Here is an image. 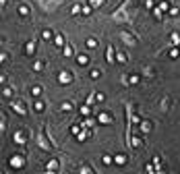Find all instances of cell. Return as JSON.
I'll return each instance as SVG.
<instances>
[{
	"label": "cell",
	"mask_w": 180,
	"mask_h": 174,
	"mask_svg": "<svg viewBox=\"0 0 180 174\" xmlns=\"http://www.w3.org/2000/svg\"><path fill=\"white\" fill-rule=\"evenodd\" d=\"M130 4H132V0H124V2H120V6H118L116 11H112L110 19L114 21V23H126V25H130V23H132Z\"/></svg>",
	"instance_id": "1"
},
{
	"label": "cell",
	"mask_w": 180,
	"mask_h": 174,
	"mask_svg": "<svg viewBox=\"0 0 180 174\" xmlns=\"http://www.w3.org/2000/svg\"><path fill=\"white\" fill-rule=\"evenodd\" d=\"M37 145H39V149H41V151H52V149H54V143L48 139L46 130H43V133L39 130V133H37Z\"/></svg>",
	"instance_id": "2"
},
{
	"label": "cell",
	"mask_w": 180,
	"mask_h": 174,
	"mask_svg": "<svg viewBox=\"0 0 180 174\" xmlns=\"http://www.w3.org/2000/svg\"><path fill=\"white\" fill-rule=\"evenodd\" d=\"M35 2L39 4V8L43 13H52V11H56L62 4V0H35Z\"/></svg>",
	"instance_id": "3"
},
{
	"label": "cell",
	"mask_w": 180,
	"mask_h": 174,
	"mask_svg": "<svg viewBox=\"0 0 180 174\" xmlns=\"http://www.w3.org/2000/svg\"><path fill=\"white\" fill-rule=\"evenodd\" d=\"M120 39L126 44V46H130V48H132V46H137V41H139V37H137V35L130 33V31H126V29H122V31H120Z\"/></svg>",
	"instance_id": "4"
},
{
	"label": "cell",
	"mask_w": 180,
	"mask_h": 174,
	"mask_svg": "<svg viewBox=\"0 0 180 174\" xmlns=\"http://www.w3.org/2000/svg\"><path fill=\"white\" fill-rule=\"evenodd\" d=\"M8 106L13 108V110H15L17 114L27 116V108H25V104H21V102H17V100H11V102H8Z\"/></svg>",
	"instance_id": "5"
},
{
	"label": "cell",
	"mask_w": 180,
	"mask_h": 174,
	"mask_svg": "<svg viewBox=\"0 0 180 174\" xmlns=\"http://www.w3.org/2000/svg\"><path fill=\"white\" fill-rule=\"evenodd\" d=\"M106 60H108V64L116 62V48L112 46V44H108V48H106Z\"/></svg>",
	"instance_id": "6"
},
{
	"label": "cell",
	"mask_w": 180,
	"mask_h": 174,
	"mask_svg": "<svg viewBox=\"0 0 180 174\" xmlns=\"http://www.w3.org/2000/svg\"><path fill=\"white\" fill-rule=\"evenodd\" d=\"M71 81H73V75H71L69 71H60V73H58V83H60V85H69Z\"/></svg>",
	"instance_id": "7"
},
{
	"label": "cell",
	"mask_w": 180,
	"mask_h": 174,
	"mask_svg": "<svg viewBox=\"0 0 180 174\" xmlns=\"http://www.w3.org/2000/svg\"><path fill=\"white\" fill-rule=\"evenodd\" d=\"M8 164H11L13 168H21V166H25V158L21 156V154H17V156H13V158L8 160Z\"/></svg>",
	"instance_id": "8"
},
{
	"label": "cell",
	"mask_w": 180,
	"mask_h": 174,
	"mask_svg": "<svg viewBox=\"0 0 180 174\" xmlns=\"http://www.w3.org/2000/svg\"><path fill=\"white\" fill-rule=\"evenodd\" d=\"M13 141H15L17 145H25V141H27V135L23 133V130H17V133L13 135Z\"/></svg>",
	"instance_id": "9"
},
{
	"label": "cell",
	"mask_w": 180,
	"mask_h": 174,
	"mask_svg": "<svg viewBox=\"0 0 180 174\" xmlns=\"http://www.w3.org/2000/svg\"><path fill=\"white\" fill-rule=\"evenodd\" d=\"M54 46H56V48H64V46H66V39H64V35H62L60 31L54 35Z\"/></svg>",
	"instance_id": "10"
},
{
	"label": "cell",
	"mask_w": 180,
	"mask_h": 174,
	"mask_svg": "<svg viewBox=\"0 0 180 174\" xmlns=\"http://www.w3.org/2000/svg\"><path fill=\"white\" fill-rule=\"evenodd\" d=\"M35 46H37V37H33V39L27 44V50H25V54H27V56H33V54H35Z\"/></svg>",
	"instance_id": "11"
},
{
	"label": "cell",
	"mask_w": 180,
	"mask_h": 174,
	"mask_svg": "<svg viewBox=\"0 0 180 174\" xmlns=\"http://www.w3.org/2000/svg\"><path fill=\"white\" fill-rule=\"evenodd\" d=\"M170 104H172V98H170V95H164V100H162V104H160V110H162V112H168V110H170Z\"/></svg>",
	"instance_id": "12"
},
{
	"label": "cell",
	"mask_w": 180,
	"mask_h": 174,
	"mask_svg": "<svg viewBox=\"0 0 180 174\" xmlns=\"http://www.w3.org/2000/svg\"><path fill=\"white\" fill-rule=\"evenodd\" d=\"M99 122H104V124H106V122L112 124V122H114V118H112L110 112H102V114H99Z\"/></svg>",
	"instance_id": "13"
},
{
	"label": "cell",
	"mask_w": 180,
	"mask_h": 174,
	"mask_svg": "<svg viewBox=\"0 0 180 174\" xmlns=\"http://www.w3.org/2000/svg\"><path fill=\"white\" fill-rule=\"evenodd\" d=\"M139 128H141V133H149V130H151V122L143 118V120L139 122Z\"/></svg>",
	"instance_id": "14"
},
{
	"label": "cell",
	"mask_w": 180,
	"mask_h": 174,
	"mask_svg": "<svg viewBox=\"0 0 180 174\" xmlns=\"http://www.w3.org/2000/svg\"><path fill=\"white\" fill-rule=\"evenodd\" d=\"M79 174H95V172L91 170V166H89V164H81L79 166Z\"/></svg>",
	"instance_id": "15"
},
{
	"label": "cell",
	"mask_w": 180,
	"mask_h": 174,
	"mask_svg": "<svg viewBox=\"0 0 180 174\" xmlns=\"http://www.w3.org/2000/svg\"><path fill=\"white\" fill-rule=\"evenodd\" d=\"M58 168H60V162H58V160H50V162L46 164V170H52V172H54V170H58Z\"/></svg>",
	"instance_id": "16"
},
{
	"label": "cell",
	"mask_w": 180,
	"mask_h": 174,
	"mask_svg": "<svg viewBox=\"0 0 180 174\" xmlns=\"http://www.w3.org/2000/svg\"><path fill=\"white\" fill-rule=\"evenodd\" d=\"M62 54H64L66 58H71V56L75 54V50H73V46H71V44H66V46L62 48Z\"/></svg>",
	"instance_id": "17"
},
{
	"label": "cell",
	"mask_w": 180,
	"mask_h": 174,
	"mask_svg": "<svg viewBox=\"0 0 180 174\" xmlns=\"http://www.w3.org/2000/svg\"><path fill=\"white\" fill-rule=\"evenodd\" d=\"M41 91H43V87H41V85H33V87H31V95H33V98H39Z\"/></svg>",
	"instance_id": "18"
},
{
	"label": "cell",
	"mask_w": 180,
	"mask_h": 174,
	"mask_svg": "<svg viewBox=\"0 0 180 174\" xmlns=\"http://www.w3.org/2000/svg\"><path fill=\"white\" fill-rule=\"evenodd\" d=\"M132 147H143L145 145V141H143V137H132V143H130Z\"/></svg>",
	"instance_id": "19"
},
{
	"label": "cell",
	"mask_w": 180,
	"mask_h": 174,
	"mask_svg": "<svg viewBox=\"0 0 180 174\" xmlns=\"http://www.w3.org/2000/svg\"><path fill=\"white\" fill-rule=\"evenodd\" d=\"M170 39H172V44H174V46H176V48L180 46V35H178L176 31H172V33H170Z\"/></svg>",
	"instance_id": "20"
},
{
	"label": "cell",
	"mask_w": 180,
	"mask_h": 174,
	"mask_svg": "<svg viewBox=\"0 0 180 174\" xmlns=\"http://www.w3.org/2000/svg\"><path fill=\"white\" fill-rule=\"evenodd\" d=\"M19 15L21 17H27L29 15V6L27 4H19Z\"/></svg>",
	"instance_id": "21"
},
{
	"label": "cell",
	"mask_w": 180,
	"mask_h": 174,
	"mask_svg": "<svg viewBox=\"0 0 180 174\" xmlns=\"http://www.w3.org/2000/svg\"><path fill=\"white\" fill-rule=\"evenodd\" d=\"M85 44H87V48H91V50H93V48H97V39H95V37H87V41H85Z\"/></svg>",
	"instance_id": "22"
},
{
	"label": "cell",
	"mask_w": 180,
	"mask_h": 174,
	"mask_svg": "<svg viewBox=\"0 0 180 174\" xmlns=\"http://www.w3.org/2000/svg\"><path fill=\"white\" fill-rule=\"evenodd\" d=\"M126 60H128V56H126L124 52L118 50V52H116V62H126Z\"/></svg>",
	"instance_id": "23"
},
{
	"label": "cell",
	"mask_w": 180,
	"mask_h": 174,
	"mask_svg": "<svg viewBox=\"0 0 180 174\" xmlns=\"http://www.w3.org/2000/svg\"><path fill=\"white\" fill-rule=\"evenodd\" d=\"M73 108H75V106H73L71 102H64V104L60 106V110H62V112H71V110H73Z\"/></svg>",
	"instance_id": "24"
},
{
	"label": "cell",
	"mask_w": 180,
	"mask_h": 174,
	"mask_svg": "<svg viewBox=\"0 0 180 174\" xmlns=\"http://www.w3.org/2000/svg\"><path fill=\"white\" fill-rule=\"evenodd\" d=\"M13 93H15L13 87H4V89H2V95H4V98H8V100L13 98Z\"/></svg>",
	"instance_id": "25"
},
{
	"label": "cell",
	"mask_w": 180,
	"mask_h": 174,
	"mask_svg": "<svg viewBox=\"0 0 180 174\" xmlns=\"http://www.w3.org/2000/svg\"><path fill=\"white\" fill-rule=\"evenodd\" d=\"M89 77H91V79H99L102 77V71L99 69H91V71H89Z\"/></svg>",
	"instance_id": "26"
},
{
	"label": "cell",
	"mask_w": 180,
	"mask_h": 174,
	"mask_svg": "<svg viewBox=\"0 0 180 174\" xmlns=\"http://www.w3.org/2000/svg\"><path fill=\"white\" fill-rule=\"evenodd\" d=\"M153 17H155L157 21H162V19H164V13H162V8H160V6L153 8Z\"/></svg>",
	"instance_id": "27"
},
{
	"label": "cell",
	"mask_w": 180,
	"mask_h": 174,
	"mask_svg": "<svg viewBox=\"0 0 180 174\" xmlns=\"http://www.w3.org/2000/svg\"><path fill=\"white\" fill-rule=\"evenodd\" d=\"M139 79H141V77H139L137 73H132V75L128 77V85H134V83H139Z\"/></svg>",
	"instance_id": "28"
},
{
	"label": "cell",
	"mask_w": 180,
	"mask_h": 174,
	"mask_svg": "<svg viewBox=\"0 0 180 174\" xmlns=\"http://www.w3.org/2000/svg\"><path fill=\"white\" fill-rule=\"evenodd\" d=\"M4 128H6V116H4V112L0 114V130L4 133Z\"/></svg>",
	"instance_id": "29"
},
{
	"label": "cell",
	"mask_w": 180,
	"mask_h": 174,
	"mask_svg": "<svg viewBox=\"0 0 180 174\" xmlns=\"http://www.w3.org/2000/svg\"><path fill=\"white\" fill-rule=\"evenodd\" d=\"M114 162H116V164H118V166H122V164H126V156H122V154H118V156H116V160H114Z\"/></svg>",
	"instance_id": "30"
},
{
	"label": "cell",
	"mask_w": 180,
	"mask_h": 174,
	"mask_svg": "<svg viewBox=\"0 0 180 174\" xmlns=\"http://www.w3.org/2000/svg\"><path fill=\"white\" fill-rule=\"evenodd\" d=\"M41 69H43V62H41V60H35V62H33V71H35V73H39Z\"/></svg>",
	"instance_id": "31"
},
{
	"label": "cell",
	"mask_w": 180,
	"mask_h": 174,
	"mask_svg": "<svg viewBox=\"0 0 180 174\" xmlns=\"http://www.w3.org/2000/svg\"><path fill=\"white\" fill-rule=\"evenodd\" d=\"M81 124H83L85 128H89V126H93V124H95V120H93V118H85V120H83Z\"/></svg>",
	"instance_id": "32"
},
{
	"label": "cell",
	"mask_w": 180,
	"mask_h": 174,
	"mask_svg": "<svg viewBox=\"0 0 180 174\" xmlns=\"http://www.w3.org/2000/svg\"><path fill=\"white\" fill-rule=\"evenodd\" d=\"M104 2H106V0H89V4H91L93 8H99V6H102Z\"/></svg>",
	"instance_id": "33"
},
{
	"label": "cell",
	"mask_w": 180,
	"mask_h": 174,
	"mask_svg": "<svg viewBox=\"0 0 180 174\" xmlns=\"http://www.w3.org/2000/svg\"><path fill=\"white\" fill-rule=\"evenodd\" d=\"M81 114H83V116H89V114H91V108H89L87 104H85V106H81Z\"/></svg>",
	"instance_id": "34"
},
{
	"label": "cell",
	"mask_w": 180,
	"mask_h": 174,
	"mask_svg": "<svg viewBox=\"0 0 180 174\" xmlns=\"http://www.w3.org/2000/svg\"><path fill=\"white\" fill-rule=\"evenodd\" d=\"M102 162H104L106 166H110V164H112V162H114V160H112V156H108V154H104V156H102Z\"/></svg>",
	"instance_id": "35"
},
{
	"label": "cell",
	"mask_w": 180,
	"mask_h": 174,
	"mask_svg": "<svg viewBox=\"0 0 180 174\" xmlns=\"http://www.w3.org/2000/svg\"><path fill=\"white\" fill-rule=\"evenodd\" d=\"M79 13H83V6H81V4H75V6L71 8V15H79Z\"/></svg>",
	"instance_id": "36"
},
{
	"label": "cell",
	"mask_w": 180,
	"mask_h": 174,
	"mask_svg": "<svg viewBox=\"0 0 180 174\" xmlns=\"http://www.w3.org/2000/svg\"><path fill=\"white\" fill-rule=\"evenodd\" d=\"M77 62H79V64H87V62H89V58H87L85 54H79V56H77Z\"/></svg>",
	"instance_id": "37"
},
{
	"label": "cell",
	"mask_w": 180,
	"mask_h": 174,
	"mask_svg": "<svg viewBox=\"0 0 180 174\" xmlns=\"http://www.w3.org/2000/svg\"><path fill=\"white\" fill-rule=\"evenodd\" d=\"M143 75H145V77H153V75H155V71H153L151 67H145V69H143Z\"/></svg>",
	"instance_id": "38"
},
{
	"label": "cell",
	"mask_w": 180,
	"mask_h": 174,
	"mask_svg": "<svg viewBox=\"0 0 180 174\" xmlns=\"http://www.w3.org/2000/svg\"><path fill=\"white\" fill-rule=\"evenodd\" d=\"M33 108H35V112H41V110H43V102H39V100H37V102L33 104Z\"/></svg>",
	"instance_id": "39"
},
{
	"label": "cell",
	"mask_w": 180,
	"mask_h": 174,
	"mask_svg": "<svg viewBox=\"0 0 180 174\" xmlns=\"http://www.w3.org/2000/svg\"><path fill=\"white\" fill-rule=\"evenodd\" d=\"M178 56H180V50L178 48H172L170 50V58H178Z\"/></svg>",
	"instance_id": "40"
},
{
	"label": "cell",
	"mask_w": 180,
	"mask_h": 174,
	"mask_svg": "<svg viewBox=\"0 0 180 174\" xmlns=\"http://www.w3.org/2000/svg\"><path fill=\"white\" fill-rule=\"evenodd\" d=\"M91 8H93L91 4H85V6H83V15H85V17H87V15H91Z\"/></svg>",
	"instance_id": "41"
},
{
	"label": "cell",
	"mask_w": 180,
	"mask_h": 174,
	"mask_svg": "<svg viewBox=\"0 0 180 174\" xmlns=\"http://www.w3.org/2000/svg\"><path fill=\"white\" fill-rule=\"evenodd\" d=\"M41 37H43V39H50V37H52V31H50V29H43V31H41Z\"/></svg>",
	"instance_id": "42"
},
{
	"label": "cell",
	"mask_w": 180,
	"mask_h": 174,
	"mask_svg": "<svg viewBox=\"0 0 180 174\" xmlns=\"http://www.w3.org/2000/svg\"><path fill=\"white\" fill-rule=\"evenodd\" d=\"M168 13H170V17H176V15L180 13V8H178V6H172V8H170Z\"/></svg>",
	"instance_id": "43"
},
{
	"label": "cell",
	"mask_w": 180,
	"mask_h": 174,
	"mask_svg": "<svg viewBox=\"0 0 180 174\" xmlns=\"http://www.w3.org/2000/svg\"><path fill=\"white\" fill-rule=\"evenodd\" d=\"M71 133H73V135H79V133H81V126H75V124H73V126H71Z\"/></svg>",
	"instance_id": "44"
},
{
	"label": "cell",
	"mask_w": 180,
	"mask_h": 174,
	"mask_svg": "<svg viewBox=\"0 0 180 174\" xmlns=\"http://www.w3.org/2000/svg\"><path fill=\"white\" fill-rule=\"evenodd\" d=\"M160 8H162V11H170V8H168V2H166V0H162V2H160Z\"/></svg>",
	"instance_id": "45"
},
{
	"label": "cell",
	"mask_w": 180,
	"mask_h": 174,
	"mask_svg": "<svg viewBox=\"0 0 180 174\" xmlns=\"http://www.w3.org/2000/svg\"><path fill=\"white\" fill-rule=\"evenodd\" d=\"M145 6H147V8H151V11H153V0H147V2H145Z\"/></svg>",
	"instance_id": "46"
},
{
	"label": "cell",
	"mask_w": 180,
	"mask_h": 174,
	"mask_svg": "<svg viewBox=\"0 0 180 174\" xmlns=\"http://www.w3.org/2000/svg\"><path fill=\"white\" fill-rule=\"evenodd\" d=\"M95 100L97 102H104V93H95Z\"/></svg>",
	"instance_id": "47"
},
{
	"label": "cell",
	"mask_w": 180,
	"mask_h": 174,
	"mask_svg": "<svg viewBox=\"0 0 180 174\" xmlns=\"http://www.w3.org/2000/svg\"><path fill=\"white\" fill-rule=\"evenodd\" d=\"M0 6H2V8H4V6H6V0H0Z\"/></svg>",
	"instance_id": "48"
},
{
	"label": "cell",
	"mask_w": 180,
	"mask_h": 174,
	"mask_svg": "<svg viewBox=\"0 0 180 174\" xmlns=\"http://www.w3.org/2000/svg\"><path fill=\"white\" fill-rule=\"evenodd\" d=\"M43 174H54V172H52V170H46V172H43Z\"/></svg>",
	"instance_id": "49"
}]
</instances>
